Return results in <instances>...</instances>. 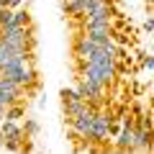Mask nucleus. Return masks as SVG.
Here are the masks:
<instances>
[{
  "label": "nucleus",
  "mask_w": 154,
  "mask_h": 154,
  "mask_svg": "<svg viewBox=\"0 0 154 154\" xmlns=\"http://www.w3.org/2000/svg\"><path fill=\"white\" fill-rule=\"evenodd\" d=\"M116 146L123 149V152H131L136 146V141H134V118L131 116H126L121 121V131H118V139H116Z\"/></svg>",
  "instance_id": "10"
},
{
  "label": "nucleus",
  "mask_w": 154,
  "mask_h": 154,
  "mask_svg": "<svg viewBox=\"0 0 154 154\" xmlns=\"http://www.w3.org/2000/svg\"><path fill=\"white\" fill-rule=\"evenodd\" d=\"M62 11L69 18H80L82 21L88 13V0H62Z\"/></svg>",
  "instance_id": "11"
},
{
  "label": "nucleus",
  "mask_w": 154,
  "mask_h": 154,
  "mask_svg": "<svg viewBox=\"0 0 154 154\" xmlns=\"http://www.w3.org/2000/svg\"><path fill=\"white\" fill-rule=\"evenodd\" d=\"M23 105L21 103H16V105H8L5 108V121H18V118H23Z\"/></svg>",
  "instance_id": "13"
},
{
  "label": "nucleus",
  "mask_w": 154,
  "mask_h": 154,
  "mask_svg": "<svg viewBox=\"0 0 154 154\" xmlns=\"http://www.w3.org/2000/svg\"><path fill=\"white\" fill-rule=\"evenodd\" d=\"M0 134H3V146L5 149H11V152H21L23 149V141H26L23 136H26V134L18 126V121H5V118H3Z\"/></svg>",
  "instance_id": "5"
},
{
  "label": "nucleus",
  "mask_w": 154,
  "mask_h": 154,
  "mask_svg": "<svg viewBox=\"0 0 154 154\" xmlns=\"http://www.w3.org/2000/svg\"><path fill=\"white\" fill-rule=\"evenodd\" d=\"M23 134H26V136H36L38 134V121H33V118H26V123H23Z\"/></svg>",
  "instance_id": "15"
},
{
  "label": "nucleus",
  "mask_w": 154,
  "mask_h": 154,
  "mask_svg": "<svg viewBox=\"0 0 154 154\" xmlns=\"http://www.w3.org/2000/svg\"><path fill=\"white\" fill-rule=\"evenodd\" d=\"M23 5H28V0H0V8H11V11H18Z\"/></svg>",
  "instance_id": "16"
},
{
  "label": "nucleus",
  "mask_w": 154,
  "mask_h": 154,
  "mask_svg": "<svg viewBox=\"0 0 154 154\" xmlns=\"http://www.w3.org/2000/svg\"><path fill=\"white\" fill-rule=\"evenodd\" d=\"M0 77H5L13 85L28 90V88L36 85L38 72H36V67H33V62H31V54H18L13 62H8L5 67H0Z\"/></svg>",
  "instance_id": "2"
},
{
  "label": "nucleus",
  "mask_w": 154,
  "mask_h": 154,
  "mask_svg": "<svg viewBox=\"0 0 154 154\" xmlns=\"http://www.w3.org/2000/svg\"><path fill=\"white\" fill-rule=\"evenodd\" d=\"M93 118H95V108H88L85 113H80L77 118H72V121H69L72 134H75V136H82V139H88L90 128H93Z\"/></svg>",
  "instance_id": "9"
},
{
  "label": "nucleus",
  "mask_w": 154,
  "mask_h": 154,
  "mask_svg": "<svg viewBox=\"0 0 154 154\" xmlns=\"http://www.w3.org/2000/svg\"><path fill=\"white\" fill-rule=\"evenodd\" d=\"M116 75H118V59L110 57L108 51H103V49H98L88 62H82V67H80V77H85L88 82L98 85V88H110L113 80H116Z\"/></svg>",
  "instance_id": "1"
},
{
  "label": "nucleus",
  "mask_w": 154,
  "mask_h": 154,
  "mask_svg": "<svg viewBox=\"0 0 154 154\" xmlns=\"http://www.w3.org/2000/svg\"><path fill=\"white\" fill-rule=\"evenodd\" d=\"M75 90H77V95H80V98H82L85 103H90L93 108L103 103V95H105V88H98V85L88 82L85 77H77V85H75Z\"/></svg>",
  "instance_id": "7"
},
{
  "label": "nucleus",
  "mask_w": 154,
  "mask_h": 154,
  "mask_svg": "<svg viewBox=\"0 0 154 154\" xmlns=\"http://www.w3.org/2000/svg\"><path fill=\"white\" fill-rule=\"evenodd\" d=\"M149 116H152V121H154V93H152V113Z\"/></svg>",
  "instance_id": "20"
},
{
  "label": "nucleus",
  "mask_w": 154,
  "mask_h": 154,
  "mask_svg": "<svg viewBox=\"0 0 154 154\" xmlns=\"http://www.w3.org/2000/svg\"><path fill=\"white\" fill-rule=\"evenodd\" d=\"M13 26V11L11 8H0V31Z\"/></svg>",
  "instance_id": "14"
},
{
  "label": "nucleus",
  "mask_w": 154,
  "mask_h": 154,
  "mask_svg": "<svg viewBox=\"0 0 154 154\" xmlns=\"http://www.w3.org/2000/svg\"><path fill=\"white\" fill-rule=\"evenodd\" d=\"M59 98H62V110H64L67 123H69L72 118H77L80 113H85L88 108H93L90 103H85V100L77 95V90H75V88H62Z\"/></svg>",
  "instance_id": "4"
},
{
  "label": "nucleus",
  "mask_w": 154,
  "mask_h": 154,
  "mask_svg": "<svg viewBox=\"0 0 154 154\" xmlns=\"http://www.w3.org/2000/svg\"><path fill=\"white\" fill-rule=\"evenodd\" d=\"M0 38L11 44L16 51H23V54H31L33 49V31L31 26H13V28H3L0 31Z\"/></svg>",
  "instance_id": "3"
},
{
  "label": "nucleus",
  "mask_w": 154,
  "mask_h": 154,
  "mask_svg": "<svg viewBox=\"0 0 154 154\" xmlns=\"http://www.w3.org/2000/svg\"><path fill=\"white\" fill-rule=\"evenodd\" d=\"M98 154H123V149H118V146H105V149H100Z\"/></svg>",
  "instance_id": "18"
},
{
  "label": "nucleus",
  "mask_w": 154,
  "mask_h": 154,
  "mask_svg": "<svg viewBox=\"0 0 154 154\" xmlns=\"http://www.w3.org/2000/svg\"><path fill=\"white\" fill-rule=\"evenodd\" d=\"M18 54H23V51H16L11 44H5V41L0 38V67H5L8 62H13Z\"/></svg>",
  "instance_id": "12"
},
{
  "label": "nucleus",
  "mask_w": 154,
  "mask_h": 154,
  "mask_svg": "<svg viewBox=\"0 0 154 154\" xmlns=\"http://www.w3.org/2000/svg\"><path fill=\"white\" fill-rule=\"evenodd\" d=\"M98 49H100V46L95 44L93 38H88L85 33L75 36V44H72V51H75V59L80 62V64H82V62H88V59H90V57H93Z\"/></svg>",
  "instance_id": "8"
},
{
  "label": "nucleus",
  "mask_w": 154,
  "mask_h": 154,
  "mask_svg": "<svg viewBox=\"0 0 154 154\" xmlns=\"http://www.w3.org/2000/svg\"><path fill=\"white\" fill-rule=\"evenodd\" d=\"M110 123H113L110 113H105V110H95L93 128H90V134H88V141H93V144L108 141V136H110Z\"/></svg>",
  "instance_id": "6"
},
{
  "label": "nucleus",
  "mask_w": 154,
  "mask_h": 154,
  "mask_svg": "<svg viewBox=\"0 0 154 154\" xmlns=\"http://www.w3.org/2000/svg\"><path fill=\"white\" fill-rule=\"evenodd\" d=\"M0 146H3V134H0Z\"/></svg>",
  "instance_id": "21"
},
{
  "label": "nucleus",
  "mask_w": 154,
  "mask_h": 154,
  "mask_svg": "<svg viewBox=\"0 0 154 154\" xmlns=\"http://www.w3.org/2000/svg\"><path fill=\"white\" fill-rule=\"evenodd\" d=\"M141 67L144 69H154V57L152 54H141Z\"/></svg>",
  "instance_id": "17"
},
{
  "label": "nucleus",
  "mask_w": 154,
  "mask_h": 154,
  "mask_svg": "<svg viewBox=\"0 0 154 154\" xmlns=\"http://www.w3.org/2000/svg\"><path fill=\"white\" fill-rule=\"evenodd\" d=\"M144 31H146V33L154 31V18H146V21H144Z\"/></svg>",
  "instance_id": "19"
}]
</instances>
